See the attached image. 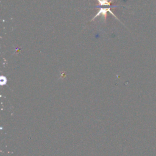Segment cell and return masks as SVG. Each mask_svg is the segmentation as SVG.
I'll return each instance as SVG.
<instances>
[{"label":"cell","mask_w":156,"mask_h":156,"mask_svg":"<svg viewBox=\"0 0 156 156\" xmlns=\"http://www.w3.org/2000/svg\"><path fill=\"white\" fill-rule=\"evenodd\" d=\"M110 8H111V7H101V9H99V10L98 11V13H96V15L94 16L93 18L92 19L91 21H93V20H95V18H97L98 16H100V15H103V16H104V20H106V18H107V12H109V13H111V14H112L113 15H114L115 17V18L118 20V18H117V16L115 15L114 13H113L112 11L110 10Z\"/></svg>","instance_id":"obj_1"},{"label":"cell","mask_w":156,"mask_h":156,"mask_svg":"<svg viewBox=\"0 0 156 156\" xmlns=\"http://www.w3.org/2000/svg\"><path fill=\"white\" fill-rule=\"evenodd\" d=\"M98 1L99 4L100 5H104V6H111L112 2L113 0H97Z\"/></svg>","instance_id":"obj_2"},{"label":"cell","mask_w":156,"mask_h":156,"mask_svg":"<svg viewBox=\"0 0 156 156\" xmlns=\"http://www.w3.org/2000/svg\"><path fill=\"white\" fill-rule=\"evenodd\" d=\"M7 78H5V76H1V85H4V84H6L7 83Z\"/></svg>","instance_id":"obj_3"}]
</instances>
